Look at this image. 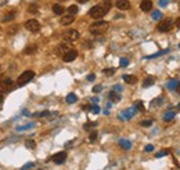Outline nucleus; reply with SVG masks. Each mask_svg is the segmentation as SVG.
I'll return each mask as SVG.
<instances>
[{"label":"nucleus","instance_id":"obj_31","mask_svg":"<svg viewBox=\"0 0 180 170\" xmlns=\"http://www.w3.org/2000/svg\"><path fill=\"white\" fill-rule=\"evenodd\" d=\"M119 64H121V66H122V68H125V66H128V64H129V60H128V58H121Z\"/></svg>","mask_w":180,"mask_h":170},{"label":"nucleus","instance_id":"obj_7","mask_svg":"<svg viewBox=\"0 0 180 170\" xmlns=\"http://www.w3.org/2000/svg\"><path fill=\"white\" fill-rule=\"evenodd\" d=\"M65 159H67V152H58V154H56V155H53V158H51V160H53L54 163H57V165H61V163L65 162Z\"/></svg>","mask_w":180,"mask_h":170},{"label":"nucleus","instance_id":"obj_48","mask_svg":"<svg viewBox=\"0 0 180 170\" xmlns=\"http://www.w3.org/2000/svg\"><path fill=\"white\" fill-rule=\"evenodd\" d=\"M98 102V98H93V104H97Z\"/></svg>","mask_w":180,"mask_h":170},{"label":"nucleus","instance_id":"obj_13","mask_svg":"<svg viewBox=\"0 0 180 170\" xmlns=\"http://www.w3.org/2000/svg\"><path fill=\"white\" fill-rule=\"evenodd\" d=\"M74 19H75V17L74 15H69V14H67V15H64V17H61V24L62 25H69V24H72L74 22Z\"/></svg>","mask_w":180,"mask_h":170},{"label":"nucleus","instance_id":"obj_49","mask_svg":"<svg viewBox=\"0 0 180 170\" xmlns=\"http://www.w3.org/2000/svg\"><path fill=\"white\" fill-rule=\"evenodd\" d=\"M78 1H79V3H87L89 0H78Z\"/></svg>","mask_w":180,"mask_h":170},{"label":"nucleus","instance_id":"obj_38","mask_svg":"<svg viewBox=\"0 0 180 170\" xmlns=\"http://www.w3.org/2000/svg\"><path fill=\"white\" fill-rule=\"evenodd\" d=\"M103 73H104V75H114V73H115V69H104V71H103Z\"/></svg>","mask_w":180,"mask_h":170},{"label":"nucleus","instance_id":"obj_11","mask_svg":"<svg viewBox=\"0 0 180 170\" xmlns=\"http://www.w3.org/2000/svg\"><path fill=\"white\" fill-rule=\"evenodd\" d=\"M116 8H119V10H128V8H130L129 0H116Z\"/></svg>","mask_w":180,"mask_h":170},{"label":"nucleus","instance_id":"obj_30","mask_svg":"<svg viewBox=\"0 0 180 170\" xmlns=\"http://www.w3.org/2000/svg\"><path fill=\"white\" fill-rule=\"evenodd\" d=\"M28 11L31 13V14H36V13H38V6H36V4H31L29 8H28Z\"/></svg>","mask_w":180,"mask_h":170},{"label":"nucleus","instance_id":"obj_52","mask_svg":"<svg viewBox=\"0 0 180 170\" xmlns=\"http://www.w3.org/2000/svg\"><path fill=\"white\" fill-rule=\"evenodd\" d=\"M179 87H180V84H179ZM179 93H180V89H179Z\"/></svg>","mask_w":180,"mask_h":170},{"label":"nucleus","instance_id":"obj_9","mask_svg":"<svg viewBox=\"0 0 180 170\" xmlns=\"http://www.w3.org/2000/svg\"><path fill=\"white\" fill-rule=\"evenodd\" d=\"M71 50V44L68 43H61V44H58V47L56 48V54L57 55H64L67 51Z\"/></svg>","mask_w":180,"mask_h":170},{"label":"nucleus","instance_id":"obj_34","mask_svg":"<svg viewBox=\"0 0 180 170\" xmlns=\"http://www.w3.org/2000/svg\"><path fill=\"white\" fill-rule=\"evenodd\" d=\"M90 109H92V112H94V113H98V112H100V107H98L97 104H94L93 107H90Z\"/></svg>","mask_w":180,"mask_h":170},{"label":"nucleus","instance_id":"obj_26","mask_svg":"<svg viewBox=\"0 0 180 170\" xmlns=\"http://www.w3.org/2000/svg\"><path fill=\"white\" fill-rule=\"evenodd\" d=\"M96 126H97V122H90V123L83 125V129H85V130H90V129H94Z\"/></svg>","mask_w":180,"mask_h":170},{"label":"nucleus","instance_id":"obj_2","mask_svg":"<svg viewBox=\"0 0 180 170\" xmlns=\"http://www.w3.org/2000/svg\"><path fill=\"white\" fill-rule=\"evenodd\" d=\"M108 26H110V24L107 21H97V22H93L89 26V31L93 35H101V33H104L107 31Z\"/></svg>","mask_w":180,"mask_h":170},{"label":"nucleus","instance_id":"obj_22","mask_svg":"<svg viewBox=\"0 0 180 170\" xmlns=\"http://www.w3.org/2000/svg\"><path fill=\"white\" fill-rule=\"evenodd\" d=\"M175 116H176V112H175V111H169V112H166L165 115H164V120L169 122V120H172Z\"/></svg>","mask_w":180,"mask_h":170},{"label":"nucleus","instance_id":"obj_20","mask_svg":"<svg viewBox=\"0 0 180 170\" xmlns=\"http://www.w3.org/2000/svg\"><path fill=\"white\" fill-rule=\"evenodd\" d=\"M76 100H78V97H76V94H74V93H69V94L67 95V98H65V101L68 102V104H74V102H76Z\"/></svg>","mask_w":180,"mask_h":170},{"label":"nucleus","instance_id":"obj_4","mask_svg":"<svg viewBox=\"0 0 180 170\" xmlns=\"http://www.w3.org/2000/svg\"><path fill=\"white\" fill-rule=\"evenodd\" d=\"M79 36L80 33L76 29H69V31H67L64 33V40L65 42H75V40L79 39Z\"/></svg>","mask_w":180,"mask_h":170},{"label":"nucleus","instance_id":"obj_41","mask_svg":"<svg viewBox=\"0 0 180 170\" xmlns=\"http://www.w3.org/2000/svg\"><path fill=\"white\" fill-rule=\"evenodd\" d=\"M168 4H169V0H159V6H161V7H165Z\"/></svg>","mask_w":180,"mask_h":170},{"label":"nucleus","instance_id":"obj_3","mask_svg":"<svg viewBox=\"0 0 180 170\" xmlns=\"http://www.w3.org/2000/svg\"><path fill=\"white\" fill-rule=\"evenodd\" d=\"M33 78H35V72H33V71H25V72H22L21 75H20V78L17 79V86H20V87L25 86Z\"/></svg>","mask_w":180,"mask_h":170},{"label":"nucleus","instance_id":"obj_35","mask_svg":"<svg viewBox=\"0 0 180 170\" xmlns=\"http://www.w3.org/2000/svg\"><path fill=\"white\" fill-rule=\"evenodd\" d=\"M134 108L136 109H139V111H140V112H144V105H143V102H137L136 104V107H134Z\"/></svg>","mask_w":180,"mask_h":170},{"label":"nucleus","instance_id":"obj_37","mask_svg":"<svg viewBox=\"0 0 180 170\" xmlns=\"http://www.w3.org/2000/svg\"><path fill=\"white\" fill-rule=\"evenodd\" d=\"M89 140H90V142H93V141H96V140H97V133H96V131H93V133L90 134V137H89Z\"/></svg>","mask_w":180,"mask_h":170},{"label":"nucleus","instance_id":"obj_18","mask_svg":"<svg viewBox=\"0 0 180 170\" xmlns=\"http://www.w3.org/2000/svg\"><path fill=\"white\" fill-rule=\"evenodd\" d=\"M53 11H54V14L61 15L62 13H64V7H62L61 4H54V6H53Z\"/></svg>","mask_w":180,"mask_h":170},{"label":"nucleus","instance_id":"obj_16","mask_svg":"<svg viewBox=\"0 0 180 170\" xmlns=\"http://www.w3.org/2000/svg\"><path fill=\"white\" fill-rule=\"evenodd\" d=\"M108 97H110V100H111L112 102H118L119 100H121V95H119V93H116V91L112 90L110 94H108Z\"/></svg>","mask_w":180,"mask_h":170},{"label":"nucleus","instance_id":"obj_15","mask_svg":"<svg viewBox=\"0 0 180 170\" xmlns=\"http://www.w3.org/2000/svg\"><path fill=\"white\" fill-rule=\"evenodd\" d=\"M179 84H180V82H179V80L173 79V80H169V82H168V84H166V87H168L169 90H176L177 87H179Z\"/></svg>","mask_w":180,"mask_h":170},{"label":"nucleus","instance_id":"obj_1","mask_svg":"<svg viewBox=\"0 0 180 170\" xmlns=\"http://www.w3.org/2000/svg\"><path fill=\"white\" fill-rule=\"evenodd\" d=\"M110 10H111V3L97 4V6H94V7L90 8L89 15L94 19H100V18H103Z\"/></svg>","mask_w":180,"mask_h":170},{"label":"nucleus","instance_id":"obj_40","mask_svg":"<svg viewBox=\"0 0 180 170\" xmlns=\"http://www.w3.org/2000/svg\"><path fill=\"white\" fill-rule=\"evenodd\" d=\"M32 166H33V163H32V162H29V163H26V165H24V167H22L21 170H29Z\"/></svg>","mask_w":180,"mask_h":170},{"label":"nucleus","instance_id":"obj_36","mask_svg":"<svg viewBox=\"0 0 180 170\" xmlns=\"http://www.w3.org/2000/svg\"><path fill=\"white\" fill-rule=\"evenodd\" d=\"M140 125L141 126H144V127H148V126H151L152 125V120H143V122H140Z\"/></svg>","mask_w":180,"mask_h":170},{"label":"nucleus","instance_id":"obj_8","mask_svg":"<svg viewBox=\"0 0 180 170\" xmlns=\"http://www.w3.org/2000/svg\"><path fill=\"white\" fill-rule=\"evenodd\" d=\"M76 57H78V51L76 50H69L62 55V60H64L65 62H72L74 60H76Z\"/></svg>","mask_w":180,"mask_h":170},{"label":"nucleus","instance_id":"obj_19","mask_svg":"<svg viewBox=\"0 0 180 170\" xmlns=\"http://www.w3.org/2000/svg\"><path fill=\"white\" fill-rule=\"evenodd\" d=\"M38 50V47H36V44H29L28 47H25V50H24V53H25V54H33V53H35V51Z\"/></svg>","mask_w":180,"mask_h":170},{"label":"nucleus","instance_id":"obj_17","mask_svg":"<svg viewBox=\"0 0 180 170\" xmlns=\"http://www.w3.org/2000/svg\"><path fill=\"white\" fill-rule=\"evenodd\" d=\"M119 145H121V148H123V149L132 148V142H130L129 140H119Z\"/></svg>","mask_w":180,"mask_h":170},{"label":"nucleus","instance_id":"obj_51","mask_svg":"<svg viewBox=\"0 0 180 170\" xmlns=\"http://www.w3.org/2000/svg\"><path fill=\"white\" fill-rule=\"evenodd\" d=\"M177 108H179V109H180V102H179V105H177Z\"/></svg>","mask_w":180,"mask_h":170},{"label":"nucleus","instance_id":"obj_32","mask_svg":"<svg viewBox=\"0 0 180 170\" xmlns=\"http://www.w3.org/2000/svg\"><path fill=\"white\" fill-rule=\"evenodd\" d=\"M166 155H169V151H168V149H165V151H161V152H158V154H157V158H162V156H166Z\"/></svg>","mask_w":180,"mask_h":170},{"label":"nucleus","instance_id":"obj_14","mask_svg":"<svg viewBox=\"0 0 180 170\" xmlns=\"http://www.w3.org/2000/svg\"><path fill=\"white\" fill-rule=\"evenodd\" d=\"M123 80H125V83H128V84H136L137 83V78L133 75H123Z\"/></svg>","mask_w":180,"mask_h":170},{"label":"nucleus","instance_id":"obj_43","mask_svg":"<svg viewBox=\"0 0 180 170\" xmlns=\"http://www.w3.org/2000/svg\"><path fill=\"white\" fill-rule=\"evenodd\" d=\"M94 79H96V75H94V73H90V75L87 76V80H89V82H93Z\"/></svg>","mask_w":180,"mask_h":170},{"label":"nucleus","instance_id":"obj_23","mask_svg":"<svg viewBox=\"0 0 180 170\" xmlns=\"http://www.w3.org/2000/svg\"><path fill=\"white\" fill-rule=\"evenodd\" d=\"M154 82H155V79L151 78V76H150V78H146V80L143 82V87H150L151 84H154Z\"/></svg>","mask_w":180,"mask_h":170},{"label":"nucleus","instance_id":"obj_44","mask_svg":"<svg viewBox=\"0 0 180 170\" xmlns=\"http://www.w3.org/2000/svg\"><path fill=\"white\" fill-rule=\"evenodd\" d=\"M146 152H151L152 149H154V145H146Z\"/></svg>","mask_w":180,"mask_h":170},{"label":"nucleus","instance_id":"obj_28","mask_svg":"<svg viewBox=\"0 0 180 170\" xmlns=\"http://www.w3.org/2000/svg\"><path fill=\"white\" fill-rule=\"evenodd\" d=\"M162 18V13L161 11H154L152 13V19H155V21H158V19Z\"/></svg>","mask_w":180,"mask_h":170},{"label":"nucleus","instance_id":"obj_50","mask_svg":"<svg viewBox=\"0 0 180 170\" xmlns=\"http://www.w3.org/2000/svg\"><path fill=\"white\" fill-rule=\"evenodd\" d=\"M103 1H104V3H111L112 0H103Z\"/></svg>","mask_w":180,"mask_h":170},{"label":"nucleus","instance_id":"obj_21","mask_svg":"<svg viewBox=\"0 0 180 170\" xmlns=\"http://www.w3.org/2000/svg\"><path fill=\"white\" fill-rule=\"evenodd\" d=\"M67 11H68L69 15H74V17H75V15L78 14V11H79V8H78V6H75V4H74V6H69Z\"/></svg>","mask_w":180,"mask_h":170},{"label":"nucleus","instance_id":"obj_5","mask_svg":"<svg viewBox=\"0 0 180 170\" xmlns=\"http://www.w3.org/2000/svg\"><path fill=\"white\" fill-rule=\"evenodd\" d=\"M25 28L28 29L29 32L36 33L40 31V24H39V21H36V19H28V21L25 22Z\"/></svg>","mask_w":180,"mask_h":170},{"label":"nucleus","instance_id":"obj_47","mask_svg":"<svg viewBox=\"0 0 180 170\" xmlns=\"http://www.w3.org/2000/svg\"><path fill=\"white\" fill-rule=\"evenodd\" d=\"M2 104H3V94H0V107H2Z\"/></svg>","mask_w":180,"mask_h":170},{"label":"nucleus","instance_id":"obj_29","mask_svg":"<svg viewBox=\"0 0 180 170\" xmlns=\"http://www.w3.org/2000/svg\"><path fill=\"white\" fill-rule=\"evenodd\" d=\"M8 35H15V33L18 32V25H13L11 28H8Z\"/></svg>","mask_w":180,"mask_h":170},{"label":"nucleus","instance_id":"obj_53","mask_svg":"<svg viewBox=\"0 0 180 170\" xmlns=\"http://www.w3.org/2000/svg\"><path fill=\"white\" fill-rule=\"evenodd\" d=\"M179 47H180V44H179Z\"/></svg>","mask_w":180,"mask_h":170},{"label":"nucleus","instance_id":"obj_12","mask_svg":"<svg viewBox=\"0 0 180 170\" xmlns=\"http://www.w3.org/2000/svg\"><path fill=\"white\" fill-rule=\"evenodd\" d=\"M134 113H136V108L126 109V111H123V113L121 115V118H122V119H130V118H132Z\"/></svg>","mask_w":180,"mask_h":170},{"label":"nucleus","instance_id":"obj_42","mask_svg":"<svg viewBox=\"0 0 180 170\" xmlns=\"http://www.w3.org/2000/svg\"><path fill=\"white\" fill-rule=\"evenodd\" d=\"M101 89H103V87H101L100 84H98V86H94V87H93V93H100Z\"/></svg>","mask_w":180,"mask_h":170},{"label":"nucleus","instance_id":"obj_45","mask_svg":"<svg viewBox=\"0 0 180 170\" xmlns=\"http://www.w3.org/2000/svg\"><path fill=\"white\" fill-rule=\"evenodd\" d=\"M114 91H116V93H119V91H122V86H119V84L114 86Z\"/></svg>","mask_w":180,"mask_h":170},{"label":"nucleus","instance_id":"obj_46","mask_svg":"<svg viewBox=\"0 0 180 170\" xmlns=\"http://www.w3.org/2000/svg\"><path fill=\"white\" fill-rule=\"evenodd\" d=\"M176 26H177V28L180 29V17H179V18L176 19Z\"/></svg>","mask_w":180,"mask_h":170},{"label":"nucleus","instance_id":"obj_24","mask_svg":"<svg viewBox=\"0 0 180 170\" xmlns=\"http://www.w3.org/2000/svg\"><path fill=\"white\" fill-rule=\"evenodd\" d=\"M166 53H169V48H166V50H162V51H158V53H155V54H152V55H147V60H150V58H157V57H159V55H162V54H166Z\"/></svg>","mask_w":180,"mask_h":170},{"label":"nucleus","instance_id":"obj_27","mask_svg":"<svg viewBox=\"0 0 180 170\" xmlns=\"http://www.w3.org/2000/svg\"><path fill=\"white\" fill-rule=\"evenodd\" d=\"M33 126H35V123H29V125H25V126H20V127H17V130H18V131L28 130V129H32Z\"/></svg>","mask_w":180,"mask_h":170},{"label":"nucleus","instance_id":"obj_33","mask_svg":"<svg viewBox=\"0 0 180 170\" xmlns=\"http://www.w3.org/2000/svg\"><path fill=\"white\" fill-rule=\"evenodd\" d=\"M36 145H35V141L33 140H29V141H26V148H31V149H33Z\"/></svg>","mask_w":180,"mask_h":170},{"label":"nucleus","instance_id":"obj_39","mask_svg":"<svg viewBox=\"0 0 180 170\" xmlns=\"http://www.w3.org/2000/svg\"><path fill=\"white\" fill-rule=\"evenodd\" d=\"M35 116H39V118H43V116H50V111H44V112H40V113H36Z\"/></svg>","mask_w":180,"mask_h":170},{"label":"nucleus","instance_id":"obj_10","mask_svg":"<svg viewBox=\"0 0 180 170\" xmlns=\"http://www.w3.org/2000/svg\"><path fill=\"white\" fill-rule=\"evenodd\" d=\"M140 8L141 11H144V13H148V11H151L152 8V1L151 0H143L140 3Z\"/></svg>","mask_w":180,"mask_h":170},{"label":"nucleus","instance_id":"obj_6","mask_svg":"<svg viewBox=\"0 0 180 170\" xmlns=\"http://www.w3.org/2000/svg\"><path fill=\"white\" fill-rule=\"evenodd\" d=\"M173 26V21L170 18L165 19V21H162L159 22V25H158V31L159 32H168V31H170Z\"/></svg>","mask_w":180,"mask_h":170},{"label":"nucleus","instance_id":"obj_54","mask_svg":"<svg viewBox=\"0 0 180 170\" xmlns=\"http://www.w3.org/2000/svg\"><path fill=\"white\" fill-rule=\"evenodd\" d=\"M39 170H40V169H39Z\"/></svg>","mask_w":180,"mask_h":170},{"label":"nucleus","instance_id":"obj_25","mask_svg":"<svg viewBox=\"0 0 180 170\" xmlns=\"http://www.w3.org/2000/svg\"><path fill=\"white\" fill-rule=\"evenodd\" d=\"M14 17H15V13H14V11H11L10 14H7V15H4V17H3V22L13 21V19H14Z\"/></svg>","mask_w":180,"mask_h":170}]
</instances>
